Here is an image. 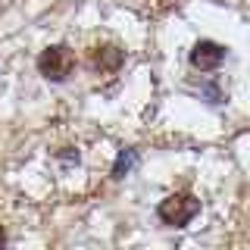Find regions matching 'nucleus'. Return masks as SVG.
<instances>
[{"instance_id":"1","label":"nucleus","mask_w":250,"mask_h":250,"mask_svg":"<svg viewBox=\"0 0 250 250\" xmlns=\"http://www.w3.org/2000/svg\"><path fill=\"white\" fill-rule=\"evenodd\" d=\"M200 213V200L188 191H178V194H169L166 200H160L156 207V216H160L163 225H172V229H185L194 216Z\"/></svg>"},{"instance_id":"6","label":"nucleus","mask_w":250,"mask_h":250,"mask_svg":"<svg viewBox=\"0 0 250 250\" xmlns=\"http://www.w3.org/2000/svg\"><path fill=\"white\" fill-rule=\"evenodd\" d=\"M0 250H6V229L0 225Z\"/></svg>"},{"instance_id":"2","label":"nucleus","mask_w":250,"mask_h":250,"mask_svg":"<svg viewBox=\"0 0 250 250\" xmlns=\"http://www.w3.org/2000/svg\"><path fill=\"white\" fill-rule=\"evenodd\" d=\"M72 69H75V53L69 50L66 44H50V47H44L41 57H38V72L53 84L66 82V78L72 75Z\"/></svg>"},{"instance_id":"4","label":"nucleus","mask_w":250,"mask_h":250,"mask_svg":"<svg viewBox=\"0 0 250 250\" xmlns=\"http://www.w3.org/2000/svg\"><path fill=\"white\" fill-rule=\"evenodd\" d=\"M125 62V50L116 44H104L91 50V66L97 72H119V66Z\"/></svg>"},{"instance_id":"3","label":"nucleus","mask_w":250,"mask_h":250,"mask_svg":"<svg viewBox=\"0 0 250 250\" xmlns=\"http://www.w3.org/2000/svg\"><path fill=\"white\" fill-rule=\"evenodd\" d=\"M225 62V47L219 41H209V38H200L197 44L191 47V66L197 72H213Z\"/></svg>"},{"instance_id":"5","label":"nucleus","mask_w":250,"mask_h":250,"mask_svg":"<svg viewBox=\"0 0 250 250\" xmlns=\"http://www.w3.org/2000/svg\"><path fill=\"white\" fill-rule=\"evenodd\" d=\"M138 163V153L135 150H122L119 156H116V166H113V178H122L125 172H128L131 166Z\"/></svg>"}]
</instances>
